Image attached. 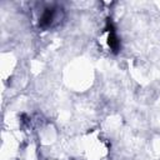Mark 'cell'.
<instances>
[{"mask_svg":"<svg viewBox=\"0 0 160 160\" xmlns=\"http://www.w3.org/2000/svg\"><path fill=\"white\" fill-rule=\"evenodd\" d=\"M105 30L109 32V35H108V45H109V48L111 49L112 52H118L119 46H120V42H119V39H118V36L115 34V29H114V25H112L111 19H108Z\"/></svg>","mask_w":160,"mask_h":160,"instance_id":"6da1fadb","label":"cell"},{"mask_svg":"<svg viewBox=\"0 0 160 160\" xmlns=\"http://www.w3.org/2000/svg\"><path fill=\"white\" fill-rule=\"evenodd\" d=\"M55 16H56L55 9H54V8H46V9L44 10V12L41 14V16H40L39 26L42 28V29H46V28L51 26V25L54 24Z\"/></svg>","mask_w":160,"mask_h":160,"instance_id":"7a4b0ae2","label":"cell"}]
</instances>
